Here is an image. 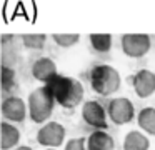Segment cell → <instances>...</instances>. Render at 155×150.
I'll list each match as a JSON object with an SVG mask.
<instances>
[{"label":"cell","instance_id":"obj_1","mask_svg":"<svg viewBox=\"0 0 155 150\" xmlns=\"http://www.w3.org/2000/svg\"><path fill=\"white\" fill-rule=\"evenodd\" d=\"M45 87L52 93L55 102L67 110L75 108L84 102V95H85L84 85L80 83V80L74 78V77L57 75Z\"/></svg>","mask_w":155,"mask_h":150},{"label":"cell","instance_id":"obj_4","mask_svg":"<svg viewBox=\"0 0 155 150\" xmlns=\"http://www.w3.org/2000/svg\"><path fill=\"white\" fill-rule=\"evenodd\" d=\"M122 52L130 58H142L152 48V38L147 33H125L120 38Z\"/></svg>","mask_w":155,"mask_h":150},{"label":"cell","instance_id":"obj_7","mask_svg":"<svg viewBox=\"0 0 155 150\" xmlns=\"http://www.w3.org/2000/svg\"><path fill=\"white\" fill-rule=\"evenodd\" d=\"M107 110L97 100H87L82 105V120L94 130H107Z\"/></svg>","mask_w":155,"mask_h":150},{"label":"cell","instance_id":"obj_13","mask_svg":"<svg viewBox=\"0 0 155 150\" xmlns=\"http://www.w3.org/2000/svg\"><path fill=\"white\" fill-rule=\"evenodd\" d=\"M150 140L140 130H130L124 138V150H148Z\"/></svg>","mask_w":155,"mask_h":150},{"label":"cell","instance_id":"obj_8","mask_svg":"<svg viewBox=\"0 0 155 150\" xmlns=\"http://www.w3.org/2000/svg\"><path fill=\"white\" fill-rule=\"evenodd\" d=\"M28 105L20 97H5L2 102V115L5 122L22 123L27 118Z\"/></svg>","mask_w":155,"mask_h":150},{"label":"cell","instance_id":"obj_2","mask_svg":"<svg viewBox=\"0 0 155 150\" xmlns=\"http://www.w3.org/2000/svg\"><path fill=\"white\" fill-rule=\"evenodd\" d=\"M88 80H90L92 90L102 97H110L117 93L122 83V77L118 70L107 63H97L92 67L90 73H88Z\"/></svg>","mask_w":155,"mask_h":150},{"label":"cell","instance_id":"obj_18","mask_svg":"<svg viewBox=\"0 0 155 150\" xmlns=\"http://www.w3.org/2000/svg\"><path fill=\"white\" fill-rule=\"evenodd\" d=\"M12 87H15V70L4 65V68H2V90L8 92Z\"/></svg>","mask_w":155,"mask_h":150},{"label":"cell","instance_id":"obj_11","mask_svg":"<svg viewBox=\"0 0 155 150\" xmlns=\"http://www.w3.org/2000/svg\"><path fill=\"white\" fill-rule=\"evenodd\" d=\"M18 142H20V130L10 122H2L0 125V147L2 150H12L17 148Z\"/></svg>","mask_w":155,"mask_h":150},{"label":"cell","instance_id":"obj_10","mask_svg":"<svg viewBox=\"0 0 155 150\" xmlns=\"http://www.w3.org/2000/svg\"><path fill=\"white\" fill-rule=\"evenodd\" d=\"M32 75H34V78L37 80V82L47 85L48 82H52V80L58 75L57 63L52 58H48V57H40V58H37L34 62V65H32Z\"/></svg>","mask_w":155,"mask_h":150},{"label":"cell","instance_id":"obj_5","mask_svg":"<svg viewBox=\"0 0 155 150\" xmlns=\"http://www.w3.org/2000/svg\"><path fill=\"white\" fill-rule=\"evenodd\" d=\"M107 115H108V120L115 125H125V123H130L134 118H137L134 103L127 97L112 98L107 105Z\"/></svg>","mask_w":155,"mask_h":150},{"label":"cell","instance_id":"obj_15","mask_svg":"<svg viewBox=\"0 0 155 150\" xmlns=\"http://www.w3.org/2000/svg\"><path fill=\"white\" fill-rule=\"evenodd\" d=\"M88 42H90L92 50L97 53H108L114 45V38L110 33H90Z\"/></svg>","mask_w":155,"mask_h":150},{"label":"cell","instance_id":"obj_21","mask_svg":"<svg viewBox=\"0 0 155 150\" xmlns=\"http://www.w3.org/2000/svg\"><path fill=\"white\" fill-rule=\"evenodd\" d=\"M45 150H55V148H45Z\"/></svg>","mask_w":155,"mask_h":150},{"label":"cell","instance_id":"obj_3","mask_svg":"<svg viewBox=\"0 0 155 150\" xmlns=\"http://www.w3.org/2000/svg\"><path fill=\"white\" fill-rule=\"evenodd\" d=\"M55 98L52 97V93L47 90V87L42 85L38 88L32 90L28 95L27 105H28V117L34 123H47L48 118L54 113L55 107Z\"/></svg>","mask_w":155,"mask_h":150},{"label":"cell","instance_id":"obj_17","mask_svg":"<svg viewBox=\"0 0 155 150\" xmlns=\"http://www.w3.org/2000/svg\"><path fill=\"white\" fill-rule=\"evenodd\" d=\"M52 40H54L58 47H62V48H70L75 43H78L80 35H78V33H54V35H52Z\"/></svg>","mask_w":155,"mask_h":150},{"label":"cell","instance_id":"obj_14","mask_svg":"<svg viewBox=\"0 0 155 150\" xmlns=\"http://www.w3.org/2000/svg\"><path fill=\"white\" fill-rule=\"evenodd\" d=\"M137 123L140 130H143L145 135L155 137V108L153 107H145L137 113Z\"/></svg>","mask_w":155,"mask_h":150},{"label":"cell","instance_id":"obj_20","mask_svg":"<svg viewBox=\"0 0 155 150\" xmlns=\"http://www.w3.org/2000/svg\"><path fill=\"white\" fill-rule=\"evenodd\" d=\"M15 150H34L32 147H27V145H20V147H17Z\"/></svg>","mask_w":155,"mask_h":150},{"label":"cell","instance_id":"obj_6","mask_svg":"<svg viewBox=\"0 0 155 150\" xmlns=\"http://www.w3.org/2000/svg\"><path fill=\"white\" fill-rule=\"evenodd\" d=\"M67 130L58 122H47L37 132V143L44 148H58L65 143Z\"/></svg>","mask_w":155,"mask_h":150},{"label":"cell","instance_id":"obj_16","mask_svg":"<svg viewBox=\"0 0 155 150\" xmlns=\"http://www.w3.org/2000/svg\"><path fill=\"white\" fill-rule=\"evenodd\" d=\"M45 42H47V35H45V33H24V35H22V43H24V47L28 50L44 48Z\"/></svg>","mask_w":155,"mask_h":150},{"label":"cell","instance_id":"obj_12","mask_svg":"<svg viewBox=\"0 0 155 150\" xmlns=\"http://www.w3.org/2000/svg\"><path fill=\"white\" fill-rule=\"evenodd\" d=\"M87 150H115L114 137L107 130H94L87 137Z\"/></svg>","mask_w":155,"mask_h":150},{"label":"cell","instance_id":"obj_9","mask_svg":"<svg viewBox=\"0 0 155 150\" xmlns=\"http://www.w3.org/2000/svg\"><path fill=\"white\" fill-rule=\"evenodd\" d=\"M132 87L138 98H148L155 93V73L152 70L142 68L132 77Z\"/></svg>","mask_w":155,"mask_h":150},{"label":"cell","instance_id":"obj_19","mask_svg":"<svg viewBox=\"0 0 155 150\" xmlns=\"http://www.w3.org/2000/svg\"><path fill=\"white\" fill-rule=\"evenodd\" d=\"M64 150H87V138H84V137L68 138Z\"/></svg>","mask_w":155,"mask_h":150}]
</instances>
